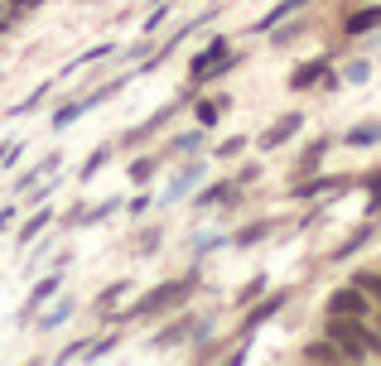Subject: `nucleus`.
Returning <instances> with one entry per match:
<instances>
[{"mask_svg": "<svg viewBox=\"0 0 381 366\" xmlns=\"http://www.w3.org/2000/svg\"><path fill=\"white\" fill-rule=\"evenodd\" d=\"M44 227H49V212H39V217H34V222H29V227H24V232H19V236H24V241H29V236H39V232H44Z\"/></svg>", "mask_w": 381, "mask_h": 366, "instance_id": "dca6fc26", "label": "nucleus"}, {"mask_svg": "<svg viewBox=\"0 0 381 366\" xmlns=\"http://www.w3.org/2000/svg\"><path fill=\"white\" fill-rule=\"evenodd\" d=\"M299 357H304V362H338V347H333V342H309Z\"/></svg>", "mask_w": 381, "mask_h": 366, "instance_id": "39448f33", "label": "nucleus"}, {"mask_svg": "<svg viewBox=\"0 0 381 366\" xmlns=\"http://www.w3.org/2000/svg\"><path fill=\"white\" fill-rule=\"evenodd\" d=\"M261 236H271V227H266V222H261V227H246L237 241H242V246H251V241H261Z\"/></svg>", "mask_w": 381, "mask_h": 366, "instance_id": "2eb2a0df", "label": "nucleus"}, {"mask_svg": "<svg viewBox=\"0 0 381 366\" xmlns=\"http://www.w3.org/2000/svg\"><path fill=\"white\" fill-rule=\"evenodd\" d=\"M319 73H323V63H304V68H294V78H289V87H314L319 82Z\"/></svg>", "mask_w": 381, "mask_h": 366, "instance_id": "423d86ee", "label": "nucleus"}, {"mask_svg": "<svg viewBox=\"0 0 381 366\" xmlns=\"http://www.w3.org/2000/svg\"><path fill=\"white\" fill-rule=\"evenodd\" d=\"M328 342H333L338 357H348V362H367V357L381 347L377 333H367L362 318H348V313H333V318H328Z\"/></svg>", "mask_w": 381, "mask_h": 366, "instance_id": "f257e3e1", "label": "nucleus"}, {"mask_svg": "<svg viewBox=\"0 0 381 366\" xmlns=\"http://www.w3.org/2000/svg\"><path fill=\"white\" fill-rule=\"evenodd\" d=\"M294 130H299V116H285V121H276V125L261 135V150H276V145H285Z\"/></svg>", "mask_w": 381, "mask_h": 366, "instance_id": "20e7f679", "label": "nucleus"}, {"mask_svg": "<svg viewBox=\"0 0 381 366\" xmlns=\"http://www.w3.org/2000/svg\"><path fill=\"white\" fill-rule=\"evenodd\" d=\"M222 111H227V96H208V101L198 106V121H203V125H212Z\"/></svg>", "mask_w": 381, "mask_h": 366, "instance_id": "6e6552de", "label": "nucleus"}, {"mask_svg": "<svg viewBox=\"0 0 381 366\" xmlns=\"http://www.w3.org/2000/svg\"><path fill=\"white\" fill-rule=\"evenodd\" d=\"M53 289H58V274H49V279H44V284H34V294H29V308H34V304H39V299H49V294H53Z\"/></svg>", "mask_w": 381, "mask_h": 366, "instance_id": "f8f14e48", "label": "nucleus"}, {"mask_svg": "<svg viewBox=\"0 0 381 366\" xmlns=\"http://www.w3.org/2000/svg\"><path fill=\"white\" fill-rule=\"evenodd\" d=\"M377 338H381V318H377Z\"/></svg>", "mask_w": 381, "mask_h": 366, "instance_id": "a211bd4d", "label": "nucleus"}, {"mask_svg": "<svg viewBox=\"0 0 381 366\" xmlns=\"http://www.w3.org/2000/svg\"><path fill=\"white\" fill-rule=\"evenodd\" d=\"M189 318H179V323H169V328H164V333H160V338H155V347H174V342H179V338H189Z\"/></svg>", "mask_w": 381, "mask_h": 366, "instance_id": "0eeeda50", "label": "nucleus"}, {"mask_svg": "<svg viewBox=\"0 0 381 366\" xmlns=\"http://www.w3.org/2000/svg\"><path fill=\"white\" fill-rule=\"evenodd\" d=\"M78 116H83V106H63V111L53 116V125H68V121H78Z\"/></svg>", "mask_w": 381, "mask_h": 366, "instance_id": "f3484780", "label": "nucleus"}, {"mask_svg": "<svg viewBox=\"0 0 381 366\" xmlns=\"http://www.w3.org/2000/svg\"><path fill=\"white\" fill-rule=\"evenodd\" d=\"M357 289H362L367 299H377V304H381V274L377 270H362V274H357Z\"/></svg>", "mask_w": 381, "mask_h": 366, "instance_id": "9d476101", "label": "nucleus"}, {"mask_svg": "<svg viewBox=\"0 0 381 366\" xmlns=\"http://www.w3.org/2000/svg\"><path fill=\"white\" fill-rule=\"evenodd\" d=\"M381 15L377 10H357V15H348V34H362V29H372Z\"/></svg>", "mask_w": 381, "mask_h": 366, "instance_id": "1a4fd4ad", "label": "nucleus"}, {"mask_svg": "<svg viewBox=\"0 0 381 366\" xmlns=\"http://www.w3.org/2000/svg\"><path fill=\"white\" fill-rule=\"evenodd\" d=\"M193 279H198V274H189V279H169V284L150 289V294H145L135 308H126V318H130V313H160V308H174V304H184V299L193 294Z\"/></svg>", "mask_w": 381, "mask_h": 366, "instance_id": "f03ea898", "label": "nucleus"}, {"mask_svg": "<svg viewBox=\"0 0 381 366\" xmlns=\"http://www.w3.org/2000/svg\"><path fill=\"white\" fill-rule=\"evenodd\" d=\"M323 188H338L333 179H319V183H299L294 188V198H314V193H323Z\"/></svg>", "mask_w": 381, "mask_h": 366, "instance_id": "ddd939ff", "label": "nucleus"}, {"mask_svg": "<svg viewBox=\"0 0 381 366\" xmlns=\"http://www.w3.org/2000/svg\"><path fill=\"white\" fill-rule=\"evenodd\" d=\"M367 294L353 284V289H333V299H328V313H348V318H367Z\"/></svg>", "mask_w": 381, "mask_h": 366, "instance_id": "7ed1b4c3", "label": "nucleus"}, {"mask_svg": "<svg viewBox=\"0 0 381 366\" xmlns=\"http://www.w3.org/2000/svg\"><path fill=\"white\" fill-rule=\"evenodd\" d=\"M367 140H377V125H357V130H348V145H367Z\"/></svg>", "mask_w": 381, "mask_h": 366, "instance_id": "4468645a", "label": "nucleus"}, {"mask_svg": "<svg viewBox=\"0 0 381 366\" xmlns=\"http://www.w3.org/2000/svg\"><path fill=\"white\" fill-rule=\"evenodd\" d=\"M280 304H285V294H276V299H266V304H261V308H256V313H251L246 323H251V328H256V323H266V318H271V313H276Z\"/></svg>", "mask_w": 381, "mask_h": 366, "instance_id": "9b49d317", "label": "nucleus"}]
</instances>
